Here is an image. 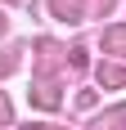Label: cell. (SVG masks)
<instances>
[{
    "mask_svg": "<svg viewBox=\"0 0 126 130\" xmlns=\"http://www.w3.org/2000/svg\"><path fill=\"white\" fill-rule=\"evenodd\" d=\"M108 45H113V50H126V27H117V31H108Z\"/></svg>",
    "mask_w": 126,
    "mask_h": 130,
    "instance_id": "obj_1",
    "label": "cell"
}]
</instances>
